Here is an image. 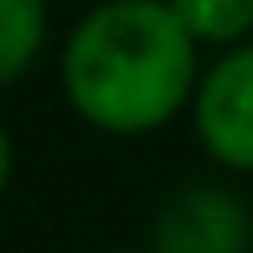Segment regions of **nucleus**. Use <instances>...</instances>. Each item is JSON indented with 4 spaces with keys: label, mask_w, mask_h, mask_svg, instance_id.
Listing matches in <instances>:
<instances>
[{
    "label": "nucleus",
    "mask_w": 253,
    "mask_h": 253,
    "mask_svg": "<svg viewBox=\"0 0 253 253\" xmlns=\"http://www.w3.org/2000/svg\"><path fill=\"white\" fill-rule=\"evenodd\" d=\"M197 47L170 0H103L62 42V98L98 134H155L197 98Z\"/></svg>",
    "instance_id": "nucleus-1"
},
{
    "label": "nucleus",
    "mask_w": 253,
    "mask_h": 253,
    "mask_svg": "<svg viewBox=\"0 0 253 253\" xmlns=\"http://www.w3.org/2000/svg\"><path fill=\"white\" fill-rule=\"evenodd\" d=\"M191 129L222 170L253 176V42H233L202 73L191 98Z\"/></svg>",
    "instance_id": "nucleus-2"
},
{
    "label": "nucleus",
    "mask_w": 253,
    "mask_h": 253,
    "mask_svg": "<svg viewBox=\"0 0 253 253\" xmlns=\"http://www.w3.org/2000/svg\"><path fill=\"white\" fill-rule=\"evenodd\" d=\"M253 212L227 186H186L155 212L150 253H248Z\"/></svg>",
    "instance_id": "nucleus-3"
},
{
    "label": "nucleus",
    "mask_w": 253,
    "mask_h": 253,
    "mask_svg": "<svg viewBox=\"0 0 253 253\" xmlns=\"http://www.w3.org/2000/svg\"><path fill=\"white\" fill-rule=\"evenodd\" d=\"M47 42V0H0V88L26 78Z\"/></svg>",
    "instance_id": "nucleus-4"
},
{
    "label": "nucleus",
    "mask_w": 253,
    "mask_h": 253,
    "mask_svg": "<svg viewBox=\"0 0 253 253\" xmlns=\"http://www.w3.org/2000/svg\"><path fill=\"white\" fill-rule=\"evenodd\" d=\"M170 10L197 42H217V47H233L253 31V0H170Z\"/></svg>",
    "instance_id": "nucleus-5"
},
{
    "label": "nucleus",
    "mask_w": 253,
    "mask_h": 253,
    "mask_svg": "<svg viewBox=\"0 0 253 253\" xmlns=\"http://www.w3.org/2000/svg\"><path fill=\"white\" fill-rule=\"evenodd\" d=\"M10 170H16V145H10V129L0 124V197L10 186Z\"/></svg>",
    "instance_id": "nucleus-6"
},
{
    "label": "nucleus",
    "mask_w": 253,
    "mask_h": 253,
    "mask_svg": "<svg viewBox=\"0 0 253 253\" xmlns=\"http://www.w3.org/2000/svg\"><path fill=\"white\" fill-rule=\"evenodd\" d=\"M98 253H150V248H98Z\"/></svg>",
    "instance_id": "nucleus-7"
}]
</instances>
